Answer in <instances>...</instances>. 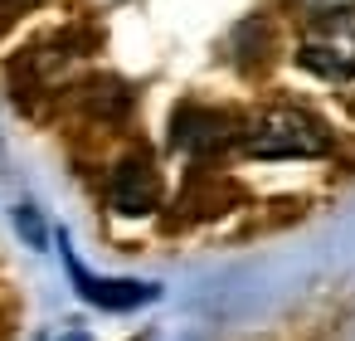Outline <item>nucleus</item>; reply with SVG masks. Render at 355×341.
I'll return each mask as SVG.
<instances>
[{"mask_svg":"<svg viewBox=\"0 0 355 341\" xmlns=\"http://www.w3.org/2000/svg\"><path fill=\"white\" fill-rule=\"evenodd\" d=\"M243 151L258 161H316L331 151V132L321 117H311L306 108L292 103H272L263 113H253L239 132Z\"/></svg>","mask_w":355,"mask_h":341,"instance_id":"obj_1","label":"nucleus"},{"mask_svg":"<svg viewBox=\"0 0 355 341\" xmlns=\"http://www.w3.org/2000/svg\"><path fill=\"white\" fill-rule=\"evenodd\" d=\"M297 64L326 83H355V10L331 6L311 15L297 44Z\"/></svg>","mask_w":355,"mask_h":341,"instance_id":"obj_2","label":"nucleus"},{"mask_svg":"<svg viewBox=\"0 0 355 341\" xmlns=\"http://www.w3.org/2000/svg\"><path fill=\"white\" fill-rule=\"evenodd\" d=\"M59 249H64V268H69V278H73V292H78L83 302H93V307H103V312H137V307H146V302H156V297H161V288H156V283L88 273V268L78 263V253L69 249V239H64V234H59Z\"/></svg>","mask_w":355,"mask_h":341,"instance_id":"obj_3","label":"nucleus"},{"mask_svg":"<svg viewBox=\"0 0 355 341\" xmlns=\"http://www.w3.org/2000/svg\"><path fill=\"white\" fill-rule=\"evenodd\" d=\"M107 200H112L117 215H151L161 205V176H156V166L146 156H127L112 171V181H107Z\"/></svg>","mask_w":355,"mask_h":341,"instance_id":"obj_4","label":"nucleus"},{"mask_svg":"<svg viewBox=\"0 0 355 341\" xmlns=\"http://www.w3.org/2000/svg\"><path fill=\"white\" fill-rule=\"evenodd\" d=\"M234 137H239L234 122L209 108H180V117H175V147H185L190 156H209V151L229 147Z\"/></svg>","mask_w":355,"mask_h":341,"instance_id":"obj_5","label":"nucleus"},{"mask_svg":"<svg viewBox=\"0 0 355 341\" xmlns=\"http://www.w3.org/2000/svg\"><path fill=\"white\" fill-rule=\"evenodd\" d=\"M15 229H20V234L30 239V249H44V244H49L44 224H40V215H35L30 205H20V210H15Z\"/></svg>","mask_w":355,"mask_h":341,"instance_id":"obj_6","label":"nucleus"},{"mask_svg":"<svg viewBox=\"0 0 355 341\" xmlns=\"http://www.w3.org/2000/svg\"><path fill=\"white\" fill-rule=\"evenodd\" d=\"M64 341H88V336H83V331H73V336H64Z\"/></svg>","mask_w":355,"mask_h":341,"instance_id":"obj_7","label":"nucleus"},{"mask_svg":"<svg viewBox=\"0 0 355 341\" xmlns=\"http://www.w3.org/2000/svg\"><path fill=\"white\" fill-rule=\"evenodd\" d=\"M316 6H340V0H316Z\"/></svg>","mask_w":355,"mask_h":341,"instance_id":"obj_8","label":"nucleus"}]
</instances>
